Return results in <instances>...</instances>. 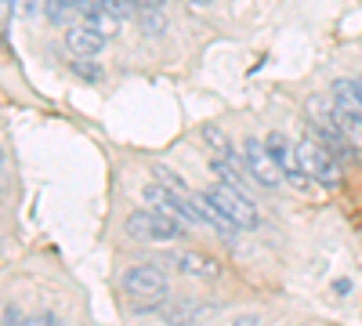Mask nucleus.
I'll return each instance as SVG.
<instances>
[{"label":"nucleus","mask_w":362,"mask_h":326,"mask_svg":"<svg viewBox=\"0 0 362 326\" xmlns=\"http://www.w3.org/2000/svg\"><path fill=\"white\" fill-rule=\"evenodd\" d=\"M0 4H4V0H0Z\"/></svg>","instance_id":"25"},{"label":"nucleus","mask_w":362,"mask_h":326,"mask_svg":"<svg viewBox=\"0 0 362 326\" xmlns=\"http://www.w3.org/2000/svg\"><path fill=\"white\" fill-rule=\"evenodd\" d=\"M44 11H47V22H54V25H62L76 8H69L66 0H44Z\"/></svg>","instance_id":"13"},{"label":"nucleus","mask_w":362,"mask_h":326,"mask_svg":"<svg viewBox=\"0 0 362 326\" xmlns=\"http://www.w3.org/2000/svg\"><path fill=\"white\" fill-rule=\"evenodd\" d=\"M8 8L18 18H29V15H37V0H8Z\"/></svg>","instance_id":"17"},{"label":"nucleus","mask_w":362,"mask_h":326,"mask_svg":"<svg viewBox=\"0 0 362 326\" xmlns=\"http://www.w3.org/2000/svg\"><path fill=\"white\" fill-rule=\"evenodd\" d=\"M177 269L185 272V276H192V279H218L221 264H218L214 257L199 254V250H185V254L177 257Z\"/></svg>","instance_id":"8"},{"label":"nucleus","mask_w":362,"mask_h":326,"mask_svg":"<svg viewBox=\"0 0 362 326\" xmlns=\"http://www.w3.org/2000/svg\"><path fill=\"white\" fill-rule=\"evenodd\" d=\"M243 167H247V174L254 177L257 185H264V189H283V182H286V170L279 167V160L272 156L268 149H264V141H257V138H247L243 141Z\"/></svg>","instance_id":"4"},{"label":"nucleus","mask_w":362,"mask_h":326,"mask_svg":"<svg viewBox=\"0 0 362 326\" xmlns=\"http://www.w3.org/2000/svg\"><path fill=\"white\" fill-rule=\"evenodd\" d=\"M33 326H62V322H58V315H54V312H40V315L33 319Z\"/></svg>","instance_id":"21"},{"label":"nucleus","mask_w":362,"mask_h":326,"mask_svg":"<svg viewBox=\"0 0 362 326\" xmlns=\"http://www.w3.org/2000/svg\"><path fill=\"white\" fill-rule=\"evenodd\" d=\"M66 4H69V8H76V4H80V0H66Z\"/></svg>","instance_id":"24"},{"label":"nucleus","mask_w":362,"mask_h":326,"mask_svg":"<svg viewBox=\"0 0 362 326\" xmlns=\"http://www.w3.org/2000/svg\"><path fill=\"white\" fill-rule=\"evenodd\" d=\"M203 141H206V149H210V156H228V160H235V153H232V138L221 131V127H203Z\"/></svg>","instance_id":"11"},{"label":"nucleus","mask_w":362,"mask_h":326,"mask_svg":"<svg viewBox=\"0 0 362 326\" xmlns=\"http://www.w3.org/2000/svg\"><path fill=\"white\" fill-rule=\"evenodd\" d=\"M66 47H69L73 58H98L102 47H105V37L98 33V29H90L87 22H80V25H69Z\"/></svg>","instance_id":"7"},{"label":"nucleus","mask_w":362,"mask_h":326,"mask_svg":"<svg viewBox=\"0 0 362 326\" xmlns=\"http://www.w3.org/2000/svg\"><path fill=\"white\" fill-rule=\"evenodd\" d=\"M210 203L218 206V214L221 218H228L235 228H243V232H254L257 225H261V218H257V206L250 203V196L243 192V189H232V185H225V182H218V185H206V192H203Z\"/></svg>","instance_id":"1"},{"label":"nucleus","mask_w":362,"mask_h":326,"mask_svg":"<svg viewBox=\"0 0 362 326\" xmlns=\"http://www.w3.org/2000/svg\"><path fill=\"white\" fill-rule=\"evenodd\" d=\"M355 87H358V98H362V76H358V80H355Z\"/></svg>","instance_id":"23"},{"label":"nucleus","mask_w":362,"mask_h":326,"mask_svg":"<svg viewBox=\"0 0 362 326\" xmlns=\"http://www.w3.org/2000/svg\"><path fill=\"white\" fill-rule=\"evenodd\" d=\"M163 4H167V0H134V8H138V11H160Z\"/></svg>","instance_id":"20"},{"label":"nucleus","mask_w":362,"mask_h":326,"mask_svg":"<svg viewBox=\"0 0 362 326\" xmlns=\"http://www.w3.org/2000/svg\"><path fill=\"white\" fill-rule=\"evenodd\" d=\"M102 8H105V0H80V4H76V11H83V18L95 15V11H102Z\"/></svg>","instance_id":"19"},{"label":"nucleus","mask_w":362,"mask_h":326,"mask_svg":"<svg viewBox=\"0 0 362 326\" xmlns=\"http://www.w3.org/2000/svg\"><path fill=\"white\" fill-rule=\"evenodd\" d=\"M83 22H87L90 29H98V33L109 40V37H116V33H119V22H124V18H116L112 11H105V8H102V11H95V15H87Z\"/></svg>","instance_id":"12"},{"label":"nucleus","mask_w":362,"mask_h":326,"mask_svg":"<svg viewBox=\"0 0 362 326\" xmlns=\"http://www.w3.org/2000/svg\"><path fill=\"white\" fill-rule=\"evenodd\" d=\"M177 189H167V185H145L141 189V199L145 206H153V211H163L170 218H181V206H177Z\"/></svg>","instance_id":"9"},{"label":"nucleus","mask_w":362,"mask_h":326,"mask_svg":"<svg viewBox=\"0 0 362 326\" xmlns=\"http://www.w3.org/2000/svg\"><path fill=\"white\" fill-rule=\"evenodd\" d=\"M141 33H163V18L156 11H145L141 15Z\"/></svg>","instance_id":"16"},{"label":"nucleus","mask_w":362,"mask_h":326,"mask_svg":"<svg viewBox=\"0 0 362 326\" xmlns=\"http://www.w3.org/2000/svg\"><path fill=\"white\" fill-rule=\"evenodd\" d=\"M124 290L138 301H163L167 298V276L160 264H131L124 272Z\"/></svg>","instance_id":"5"},{"label":"nucleus","mask_w":362,"mask_h":326,"mask_svg":"<svg viewBox=\"0 0 362 326\" xmlns=\"http://www.w3.org/2000/svg\"><path fill=\"white\" fill-rule=\"evenodd\" d=\"M0 326H33V319H25L18 305H8V308H4V319H0Z\"/></svg>","instance_id":"15"},{"label":"nucleus","mask_w":362,"mask_h":326,"mask_svg":"<svg viewBox=\"0 0 362 326\" xmlns=\"http://www.w3.org/2000/svg\"><path fill=\"white\" fill-rule=\"evenodd\" d=\"M185 221L181 218H170L163 211H153V206H145V211H134L127 218V232L141 243H170V240H181L185 235Z\"/></svg>","instance_id":"2"},{"label":"nucleus","mask_w":362,"mask_h":326,"mask_svg":"<svg viewBox=\"0 0 362 326\" xmlns=\"http://www.w3.org/2000/svg\"><path fill=\"white\" fill-rule=\"evenodd\" d=\"M297 163L305 170L308 182H319L326 189H337L341 185V167H337V156L326 149L319 138H305L297 141Z\"/></svg>","instance_id":"3"},{"label":"nucleus","mask_w":362,"mask_h":326,"mask_svg":"<svg viewBox=\"0 0 362 326\" xmlns=\"http://www.w3.org/2000/svg\"><path fill=\"white\" fill-rule=\"evenodd\" d=\"M232 326H261V319H254V315H239Z\"/></svg>","instance_id":"22"},{"label":"nucleus","mask_w":362,"mask_h":326,"mask_svg":"<svg viewBox=\"0 0 362 326\" xmlns=\"http://www.w3.org/2000/svg\"><path fill=\"white\" fill-rule=\"evenodd\" d=\"M73 73H76L80 80H90V83L102 80V66L95 62V58H76V62H73Z\"/></svg>","instance_id":"14"},{"label":"nucleus","mask_w":362,"mask_h":326,"mask_svg":"<svg viewBox=\"0 0 362 326\" xmlns=\"http://www.w3.org/2000/svg\"><path fill=\"white\" fill-rule=\"evenodd\" d=\"M218 312V305H203L199 298H174L160 305V319L167 326H196Z\"/></svg>","instance_id":"6"},{"label":"nucleus","mask_w":362,"mask_h":326,"mask_svg":"<svg viewBox=\"0 0 362 326\" xmlns=\"http://www.w3.org/2000/svg\"><path fill=\"white\" fill-rule=\"evenodd\" d=\"M210 170L218 174V182H225L232 189H247V182H254V177L247 170H239V163L228 160V156H210Z\"/></svg>","instance_id":"10"},{"label":"nucleus","mask_w":362,"mask_h":326,"mask_svg":"<svg viewBox=\"0 0 362 326\" xmlns=\"http://www.w3.org/2000/svg\"><path fill=\"white\" fill-rule=\"evenodd\" d=\"M156 177H160V182H163L167 189H177V192H185V182H181L177 174H170L167 167H156Z\"/></svg>","instance_id":"18"}]
</instances>
